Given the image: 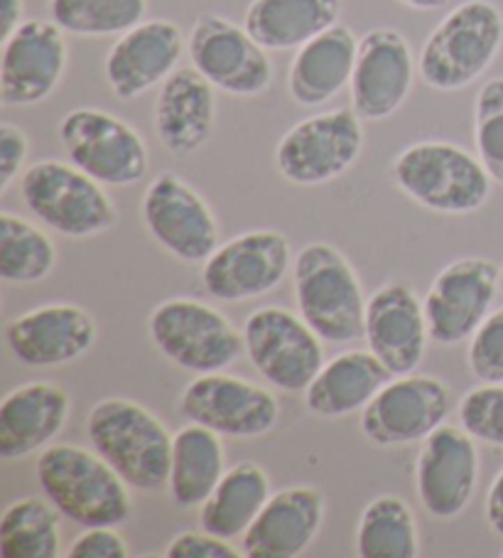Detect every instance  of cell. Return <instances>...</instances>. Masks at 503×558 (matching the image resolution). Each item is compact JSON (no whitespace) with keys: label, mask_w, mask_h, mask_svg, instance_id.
<instances>
[{"label":"cell","mask_w":503,"mask_h":558,"mask_svg":"<svg viewBox=\"0 0 503 558\" xmlns=\"http://www.w3.org/2000/svg\"><path fill=\"white\" fill-rule=\"evenodd\" d=\"M401 5L410 8V11H420V13H432V11H440L450 3V0H398Z\"/></svg>","instance_id":"cell-43"},{"label":"cell","mask_w":503,"mask_h":558,"mask_svg":"<svg viewBox=\"0 0 503 558\" xmlns=\"http://www.w3.org/2000/svg\"><path fill=\"white\" fill-rule=\"evenodd\" d=\"M297 311L319 338L334 344L364 338L366 298L359 276L340 248L315 242L299 248L293 264Z\"/></svg>","instance_id":"cell-5"},{"label":"cell","mask_w":503,"mask_h":558,"mask_svg":"<svg viewBox=\"0 0 503 558\" xmlns=\"http://www.w3.org/2000/svg\"><path fill=\"white\" fill-rule=\"evenodd\" d=\"M356 554L361 558H415L420 554L418 522L398 495H381L364 507L356 526Z\"/></svg>","instance_id":"cell-32"},{"label":"cell","mask_w":503,"mask_h":558,"mask_svg":"<svg viewBox=\"0 0 503 558\" xmlns=\"http://www.w3.org/2000/svg\"><path fill=\"white\" fill-rule=\"evenodd\" d=\"M60 509L50 499L23 497L5 507L0 517V556L3 558H57L62 556Z\"/></svg>","instance_id":"cell-31"},{"label":"cell","mask_w":503,"mask_h":558,"mask_svg":"<svg viewBox=\"0 0 503 558\" xmlns=\"http://www.w3.org/2000/svg\"><path fill=\"white\" fill-rule=\"evenodd\" d=\"M268 499L270 480L266 470L244 460L226 470L214 493L199 507V526L226 542H236L256 522Z\"/></svg>","instance_id":"cell-30"},{"label":"cell","mask_w":503,"mask_h":558,"mask_svg":"<svg viewBox=\"0 0 503 558\" xmlns=\"http://www.w3.org/2000/svg\"><path fill=\"white\" fill-rule=\"evenodd\" d=\"M224 473L226 453L217 430L189 421L175 433L168 480L172 502L182 509L201 507Z\"/></svg>","instance_id":"cell-29"},{"label":"cell","mask_w":503,"mask_h":558,"mask_svg":"<svg viewBox=\"0 0 503 558\" xmlns=\"http://www.w3.org/2000/svg\"><path fill=\"white\" fill-rule=\"evenodd\" d=\"M246 354L270 387L283 391H305L317 372L324 367L322 338L303 315L278 305L250 313L244 323Z\"/></svg>","instance_id":"cell-10"},{"label":"cell","mask_w":503,"mask_h":558,"mask_svg":"<svg viewBox=\"0 0 503 558\" xmlns=\"http://www.w3.org/2000/svg\"><path fill=\"white\" fill-rule=\"evenodd\" d=\"M27 153H30V141L25 131L15 123H0V192L11 190L13 182L21 178Z\"/></svg>","instance_id":"cell-40"},{"label":"cell","mask_w":503,"mask_h":558,"mask_svg":"<svg viewBox=\"0 0 503 558\" xmlns=\"http://www.w3.org/2000/svg\"><path fill=\"white\" fill-rule=\"evenodd\" d=\"M364 126L354 109L303 119L275 146V168L287 182L315 187L349 172L361 158Z\"/></svg>","instance_id":"cell-9"},{"label":"cell","mask_w":503,"mask_h":558,"mask_svg":"<svg viewBox=\"0 0 503 558\" xmlns=\"http://www.w3.org/2000/svg\"><path fill=\"white\" fill-rule=\"evenodd\" d=\"M70 162L106 187H128L150 168V153L138 131L109 111L72 109L57 126Z\"/></svg>","instance_id":"cell-8"},{"label":"cell","mask_w":503,"mask_h":558,"mask_svg":"<svg viewBox=\"0 0 503 558\" xmlns=\"http://www.w3.org/2000/svg\"><path fill=\"white\" fill-rule=\"evenodd\" d=\"M359 40L352 27L336 23L322 35L297 47L287 72L290 99L305 109H315L334 99L352 84Z\"/></svg>","instance_id":"cell-26"},{"label":"cell","mask_w":503,"mask_h":558,"mask_svg":"<svg viewBox=\"0 0 503 558\" xmlns=\"http://www.w3.org/2000/svg\"><path fill=\"white\" fill-rule=\"evenodd\" d=\"M57 248L40 227L3 209L0 215V278L5 283H40L52 274Z\"/></svg>","instance_id":"cell-33"},{"label":"cell","mask_w":503,"mask_h":558,"mask_svg":"<svg viewBox=\"0 0 503 558\" xmlns=\"http://www.w3.org/2000/svg\"><path fill=\"white\" fill-rule=\"evenodd\" d=\"M168 558H238L236 546L217 534L201 532H185L177 534L164 548Z\"/></svg>","instance_id":"cell-39"},{"label":"cell","mask_w":503,"mask_h":558,"mask_svg":"<svg viewBox=\"0 0 503 558\" xmlns=\"http://www.w3.org/2000/svg\"><path fill=\"white\" fill-rule=\"evenodd\" d=\"M185 52L187 37L177 23L164 17L143 21L111 45L103 60V76L119 99H138L175 74Z\"/></svg>","instance_id":"cell-20"},{"label":"cell","mask_w":503,"mask_h":558,"mask_svg":"<svg viewBox=\"0 0 503 558\" xmlns=\"http://www.w3.org/2000/svg\"><path fill=\"white\" fill-rule=\"evenodd\" d=\"M479 483V450L462 426H442L422 440L415 463L420 505L438 519H454L469 507Z\"/></svg>","instance_id":"cell-19"},{"label":"cell","mask_w":503,"mask_h":558,"mask_svg":"<svg viewBox=\"0 0 503 558\" xmlns=\"http://www.w3.org/2000/svg\"><path fill=\"white\" fill-rule=\"evenodd\" d=\"M501 291H503V266H501Z\"/></svg>","instance_id":"cell-44"},{"label":"cell","mask_w":503,"mask_h":558,"mask_svg":"<svg viewBox=\"0 0 503 558\" xmlns=\"http://www.w3.org/2000/svg\"><path fill=\"white\" fill-rule=\"evenodd\" d=\"M217 89L195 66H180L160 84L155 99V133L175 158H189L209 141L217 123Z\"/></svg>","instance_id":"cell-24"},{"label":"cell","mask_w":503,"mask_h":558,"mask_svg":"<svg viewBox=\"0 0 503 558\" xmlns=\"http://www.w3.org/2000/svg\"><path fill=\"white\" fill-rule=\"evenodd\" d=\"M467 362L474 377L483 384L503 381V305L479 325L469 338Z\"/></svg>","instance_id":"cell-37"},{"label":"cell","mask_w":503,"mask_h":558,"mask_svg":"<svg viewBox=\"0 0 503 558\" xmlns=\"http://www.w3.org/2000/svg\"><path fill=\"white\" fill-rule=\"evenodd\" d=\"M487 524L491 526L493 534L503 538V468L499 470V475L493 477V483L489 487Z\"/></svg>","instance_id":"cell-41"},{"label":"cell","mask_w":503,"mask_h":558,"mask_svg":"<svg viewBox=\"0 0 503 558\" xmlns=\"http://www.w3.org/2000/svg\"><path fill=\"white\" fill-rule=\"evenodd\" d=\"M103 187L74 162L62 160H40L21 175L27 209L47 229L72 239L103 234L119 221V209Z\"/></svg>","instance_id":"cell-6"},{"label":"cell","mask_w":503,"mask_h":558,"mask_svg":"<svg viewBox=\"0 0 503 558\" xmlns=\"http://www.w3.org/2000/svg\"><path fill=\"white\" fill-rule=\"evenodd\" d=\"M459 426L471 438L503 448V381L479 384L467 391L457 407Z\"/></svg>","instance_id":"cell-36"},{"label":"cell","mask_w":503,"mask_h":558,"mask_svg":"<svg viewBox=\"0 0 503 558\" xmlns=\"http://www.w3.org/2000/svg\"><path fill=\"white\" fill-rule=\"evenodd\" d=\"M342 8L344 0H250L244 27L270 52L297 50L340 23Z\"/></svg>","instance_id":"cell-28"},{"label":"cell","mask_w":503,"mask_h":558,"mask_svg":"<svg viewBox=\"0 0 503 558\" xmlns=\"http://www.w3.org/2000/svg\"><path fill=\"white\" fill-rule=\"evenodd\" d=\"M70 393L52 381H27L0 401V458L17 460L52 446L70 418Z\"/></svg>","instance_id":"cell-25"},{"label":"cell","mask_w":503,"mask_h":558,"mask_svg":"<svg viewBox=\"0 0 503 558\" xmlns=\"http://www.w3.org/2000/svg\"><path fill=\"white\" fill-rule=\"evenodd\" d=\"M94 317L79 305L50 303L33 307L5 327V342L13 357L27 367H62L94 348Z\"/></svg>","instance_id":"cell-21"},{"label":"cell","mask_w":503,"mask_h":558,"mask_svg":"<svg viewBox=\"0 0 503 558\" xmlns=\"http://www.w3.org/2000/svg\"><path fill=\"white\" fill-rule=\"evenodd\" d=\"M324 522V495L312 485L285 487L270 495L256 522L241 536L248 558H295L307 551Z\"/></svg>","instance_id":"cell-23"},{"label":"cell","mask_w":503,"mask_h":558,"mask_svg":"<svg viewBox=\"0 0 503 558\" xmlns=\"http://www.w3.org/2000/svg\"><path fill=\"white\" fill-rule=\"evenodd\" d=\"M418 62L405 37L393 27H376L359 40L352 74V109L361 121H385L413 92Z\"/></svg>","instance_id":"cell-18"},{"label":"cell","mask_w":503,"mask_h":558,"mask_svg":"<svg viewBox=\"0 0 503 558\" xmlns=\"http://www.w3.org/2000/svg\"><path fill=\"white\" fill-rule=\"evenodd\" d=\"M66 558H128L131 548L115 526L84 529L64 551Z\"/></svg>","instance_id":"cell-38"},{"label":"cell","mask_w":503,"mask_h":558,"mask_svg":"<svg viewBox=\"0 0 503 558\" xmlns=\"http://www.w3.org/2000/svg\"><path fill=\"white\" fill-rule=\"evenodd\" d=\"M143 221L155 242L185 264H205L219 248L214 211L175 172H162L145 190Z\"/></svg>","instance_id":"cell-15"},{"label":"cell","mask_w":503,"mask_h":558,"mask_svg":"<svg viewBox=\"0 0 503 558\" xmlns=\"http://www.w3.org/2000/svg\"><path fill=\"white\" fill-rule=\"evenodd\" d=\"M450 416L447 384L428 374H401L361 411L359 426L381 448L422 442Z\"/></svg>","instance_id":"cell-13"},{"label":"cell","mask_w":503,"mask_h":558,"mask_svg":"<svg viewBox=\"0 0 503 558\" xmlns=\"http://www.w3.org/2000/svg\"><path fill=\"white\" fill-rule=\"evenodd\" d=\"M474 146L496 185H503V76H493L474 99Z\"/></svg>","instance_id":"cell-35"},{"label":"cell","mask_w":503,"mask_h":558,"mask_svg":"<svg viewBox=\"0 0 503 558\" xmlns=\"http://www.w3.org/2000/svg\"><path fill=\"white\" fill-rule=\"evenodd\" d=\"M391 379V369L371 350H352L317 372L305 389V403L317 416L342 418L364 411Z\"/></svg>","instance_id":"cell-27"},{"label":"cell","mask_w":503,"mask_h":558,"mask_svg":"<svg viewBox=\"0 0 503 558\" xmlns=\"http://www.w3.org/2000/svg\"><path fill=\"white\" fill-rule=\"evenodd\" d=\"M23 0H0V40H8L25 21Z\"/></svg>","instance_id":"cell-42"},{"label":"cell","mask_w":503,"mask_h":558,"mask_svg":"<svg viewBox=\"0 0 503 558\" xmlns=\"http://www.w3.org/2000/svg\"><path fill=\"white\" fill-rule=\"evenodd\" d=\"M364 338L393 377L413 374L428 350L430 327L425 305L410 286L385 283L366 303Z\"/></svg>","instance_id":"cell-22"},{"label":"cell","mask_w":503,"mask_h":558,"mask_svg":"<svg viewBox=\"0 0 503 558\" xmlns=\"http://www.w3.org/2000/svg\"><path fill=\"white\" fill-rule=\"evenodd\" d=\"M150 340L177 367L209 374L224 372L246 352L244 332L229 317L195 298H170L148 317Z\"/></svg>","instance_id":"cell-7"},{"label":"cell","mask_w":503,"mask_h":558,"mask_svg":"<svg viewBox=\"0 0 503 558\" xmlns=\"http://www.w3.org/2000/svg\"><path fill=\"white\" fill-rule=\"evenodd\" d=\"M393 185L434 215H474L491 199L493 178L479 156L450 141H420L391 166Z\"/></svg>","instance_id":"cell-2"},{"label":"cell","mask_w":503,"mask_h":558,"mask_svg":"<svg viewBox=\"0 0 503 558\" xmlns=\"http://www.w3.org/2000/svg\"><path fill=\"white\" fill-rule=\"evenodd\" d=\"M293 252L287 239L273 229H256L221 244L201 266V286L221 303L260 298L283 283Z\"/></svg>","instance_id":"cell-16"},{"label":"cell","mask_w":503,"mask_h":558,"mask_svg":"<svg viewBox=\"0 0 503 558\" xmlns=\"http://www.w3.org/2000/svg\"><path fill=\"white\" fill-rule=\"evenodd\" d=\"M64 31L54 21H25L3 40L0 62V104L23 109L50 99L70 64Z\"/></svg>","instance_id":"cell-17"},{"label":"cell","mask_w":503,"mask_h":558,"mask_svg":"<svg viewBox=\"0 0 503 558\" xmlns=\"http://www.w3.org/2000/svg\"><path fill=\"white\" fill-rule=\"evenodd\" d=\"M47 11L66 35L119 37L145 21L148 0H50Z\"/></svg>","instance_id":"cell-34"},{"label":"cell","mask_w":503,"mask_h":558,"mask_svg":"<svg viewBox=\"0 0 503 558\" xmlns=\"http://www.w3.org/2000/svg\"><path fill=\"white\" fill-rule=\"evenodd\" d=\"M501 47V8L491 0H464L432 27L418 54V74L434 92L467 89L491 70Z\"/></svg>","instance_id":"cell-4"},{"label":"cell","mask_w":503,"mask_h":558,"mask_svg":"<svg viewBox=\"0 0 503 558\" xmlns=\"http://www.w3.org/2000/svg\"><path fill=\"white\" fill-rule=\"evenodd\" d=\"M182 416L226 438H258L275 428L280 403L273 391L224 372L197 374L180 393Z\"/></svg>","instance_id":"cell-14"},{"label":"cell","mask_w":503,"mask_h":558,"mask_svg":"<svg viewBox=\"0 0 503 558\" xmlns=\"http://www.w3.org/2000/svg\"><path fill=\"white\" fill-rule=\"evenodd\" d=\"M86 433L91 448L128 487L140 493L168 487L175 436L138 401L119 397L99 401L86 416Z\"/></svg>","instance_id":"cell-3"},{"label":"cell","mask_w":503,"mask_h":558,"mask_svg":"<svg viewBox=\"0 0 503 558\" xmlns=\"http://www.w3.org/2000/svg\"><path fill=\"white\" fill-rule=\"evenodd\" d=\"M501 291V268L481 256L452 262L434 276L425 295L430 340L452 348L469 340L487 320Z\"/></svg>","instance_id":"cell-12"},{"label":"cell","mask_w":503,"mask_h":558,"mask_svg":"<svg viewBox=\"0 0 503 558\" xmlns=\"http://www.w3.org/2000/svg\"><path fill=\"white\" fill-rule=\"evenodd\" d=\"M187 54L195 70L214 89L254 99L273 84V62L246 27L224 15H199L187 35Z\"/></svg>","instance_id":"cell-11"},{"label":"cell","mask_w":503,"mask_h":558,"mask_svg":"<svg viewBox=\"0 0 503 558\" xmlns=\"http://www.w3.org/2000/svg\"><path fill=\"white\" fill-rule=\"evenodd\" d=\"M35 477L60 514L84 529L121 526L131 517L128 483L96 450L52 442L37 458Z\"/></svg>","instance_id":"cell-1"}]
</instances>
